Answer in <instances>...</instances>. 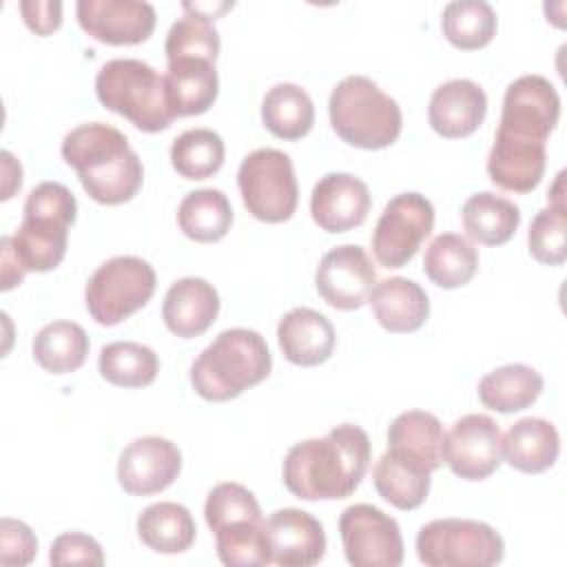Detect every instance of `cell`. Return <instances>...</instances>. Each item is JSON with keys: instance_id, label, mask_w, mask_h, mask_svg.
<instances>
[{"instance_id": "e0dca14e", "label": "cell", "mask_w": 567, "mask_h": 567, "mask_svg": "<svg viewBox=\"0 0 567 567\" xmlns=\"http://www.w3.org/2000/svg\"><path fill=\"white\" fill-rule=\"evenodd\" d=\"M370 206L372 197L365 182L350 173L323 175L310 195V215L326 233H346L361 226Z\"/></svg>"}, {"instance_id": "3957f363", "label": "cell", "mask_w": 567, "mask_h": 567, "mask_svg": "<svg viewBox=\"0 0 567 567\" xmlns=\"http://www.w3.org/2000/svg\"><path fill=\"white\" fill-rule=\"evenodd\" d=\"M272 368L266 339L248 328L219 332L190 365V385L206 401H230L261 383Z\"/></svg>"}, {"instance_id": "bcb514c9", "label": "cell", "mask_w": 567, "mask_h": 567, "mask_svg": "<svg viewBox=\"0 0 567 567\" xmlns=\"http://www.w3.org/2000/svg\"><path fill=\"white\" fill-rule=\"evenodd\" d=\"M0 266H2V290H11L16 286L22 284L27 270L20 266V261L16 259L7 237L0 239Z\"/></svg>"}, {"instance_id": "9c48e42d", "label": "cell", "mask_w": 567, "mask_h": 567, "mask_svg": "<svg viewBox=\"0 0 567 567\" xmlns=\"http://www.w3.org/2000/svg\"><path fill=\"white\" fill-rule=\"evenodd\" d=\"M434 206L421 193H401L392 197L372 233V252L385 268H403L432 233Z\"/></svg>"}, {"instance_id": "1f68e13d", "label": "cell", "mask_w": 567, "mask_h": 567, "mask_svg": "<svg viewBox=\"0 0 567 567\" xmlns=\"http://www.w3.org/2000/svg\"><path fill=\"white\" fill-rule=\"evenodd\" d=\"M478 270V250L456 233L436 235L423 255V272L439 288L452 290L470 284Z\"/></svg>"}, {"instance_id": "277c9868", "label": "cell", "mask_w": 567, "mask_h": 567, "mask_svg": "<svg viewBox=\"0 0 567 567\" xmlns=\"http://www.w3.org/2000/svg\"><path fill=\"white\" fill-rule=\"evenodd\" d=\"M95 95L102 106L144 133H159L177 117L166 78L135 58H115L102 64L95 75Z\"/></svg>"}, {"instance_id": "f1b7e54d", "label": "cell", "mask_w": 567, "mask_h": 567, "mask_svg": "<svg viewBox=\"0 0 567 567\" xmlns=\"http://www.w3.org/2000/svg\"><path fill=\"white\" fill-rule=\"evenodd\" d=\"M461 219L470 239L483 246H501L514 237L520 224V210L507 197L481 190L465 199Z\"/></svg>"}, {"instance_id": "484cf974", "label": "cell", "mask_w": 567, "mask_h": 567, "mask_svg": "<svg viewBox=\"0 0 567 567\" xmlns=\"http://www.w3.org/2000/svg\"><path fill=\"white\" fill-rule=\"evenodd\" d=\"M430 470L414 458L388 450L372 467V481L383 501L396 509H416L425 503L430 492Z\"/></svg>"}, {"instance_id": "5bb4252c", "label": "cell", "mask_w": 567, "mask_h": 567, "mask_svg": "<svg viewBox=\"0 0 567 567\" xmlns=\"http://www.w3.org/2000/svg\"><path fill=\"white\" fill-rule=\"evenodd\" d=\"M261 536L268 563L281 567H310L326 554V532L321 523L297 507L272 512L264 520Z\"/></svg>"}, {"instance_id": "2e32d148", "label": "cell", "mask_w": 567, "mask_h": 567, "mask_svg": "<svg viewBox=\"0 0 567 567\" xmlns=\"http://www.w3.org/2000/svg\"><path fill=\"white\" fill-rule=\"evenodd\" d=\"M80 27L97 42L122 47L148 40L155 29V9L142 0H80Z\"/></svg>"}, {"instance_id": "7a4b0ae2", "label": "cell", "mask_w": 567, "mask_h": 567, "mask_svg": "<svg viewBox=\"0 0 567 567\" xmlns=\"http://www.w3.org/2000/svg\"><path fill=\"white\" fill-rule=\"evenodd\" d=\"M60 151L64 162L75 168L86 195L97 204H124L137 195L144 182L142 159L115 126L102 122L75 126L64 135Z\"/></svg>"}, {"instance_id": "f546056e", "label": "cell", "mask_w": 567, "mask_h": 567, "mask_svg": "<svg viewBox=\"0 0 567 567\" xmlns=\"http://www.w3.org/2000/svg\"><path fill=\"white\" fill-rule=\"evenodd\" d=\"M195 520L190 512L173 501L148 505L137 516L140 540L159 554H182L195 540Z\"/></svg>"}, {"instance_id": "cb8c5ba5", "label": "cell", "mask_w": 567, "mask_h": 567, "mask_svg": "<svg viewBox=\"0 0 567 567\" xmlns=\"http://www.w3.org/2000/svg\"><path fill=\"white\" fill-rule=\"evenodd\" d=\"M166 86L177 117L206 113L219 93L215 62L204 58H177L166 66Z\"/></svg>"}, {"instance_id": "7402d4cb", "label": "cell", "mask_w": 567, "mask_h": 567, "mask_svg": "<svg viewBox=\"0 0 567 567\" xmlns=\"http://www.w3.org/2000/svg\"><path fill=\"white\" fill-rule=\"evenodd\" d=\"M545 164V144L516 142L494 135V144L487 155V175L503 190L529 193L540 184Z\"/></svg>"}, {"instance_id": "30bf717a", "label": "cell", "mask_w": 567, "mask_h": 567, "mask_svg": "<svg viewBox=\"0 0 567 567\" xmlns=\"http://www.w3.org/2000/svg\"><path fill=\"white\" fill-rule=\"evenodd\" d=\"M560 117V97L543 75H520L503 95L496 135L516 142L545 144Z\"/></svg>"}, {"instance_id": "7bdbcfd3", "label": "cell", "mask_w": 567, "mask_h": 567, "mask_svg": "<svg viewBox=\"0 0 567 567\" xmlns=\"http://www.w3.org/2000/svg\"><path fill=\"white\" fill-rule=\"evenodd\" d=\"M38 551V538L31 527L16 518L0 520V565L22 567L33 560Z\"/></svg>"}, {"instance_id": "ac0fdd59", "label": "cell", "mask_w": 567, "mask_h": 567, "mask_svg": "<svg viewBox=\"0 0 567 567\" xmlns=\"http://www.w3.org/2000/svg\"><path fill=\"white\" fill-rule=\"evenodd\" d=\"M485 113V91L472 80L456 78L434 89L427 106V122L439 135L456 140L472 135L483 124Z\"/></svg>"}, {"instance_id": "6da1fadb", "label": "cell", "mask_w": 567, "mask_h": 567, "mask_svg": "<svg viewBox=\"0 0 567 567\" xmlns=\"http://www.w3.org/2000/svg\"><path fill=\"white\" fill-rule=\"evenodd\" d=\"M370 436L363 427L343 423L321 439L295 443L284 458V485L303 501L348 498L365 476Z\"/></svg>"}, {"instance_id": "d590c367", "label": "cell", "mask_w": 567, "mask_h": 567, "mask_svg": "<svg viewBox=\"0 0 567 567\" xmlns=\"http://www.w3.org/2000/svg\"><path fill=\"white\" fill-rule=\"evenodd\" d=\"M441 29L450 44L474 51L496 35V11L485 0H454L443 9Z\"/></svg>"}, {"instance_id": "e575fe53", "label": "cell", "mask_w": 567, "mask_h": 567, "mask_svg": "<svg viewBox=\"0 0 567 567\" xmlns=\"http://www.w3.org/2000/svg\"><path fill=\"white\" fill-rule=\"evenodd\" d=\"M97 368L102 379L117 388H144L155 381L159 359L144 343L113 341L100 350Z\"/></svg>"}, {"instance_id": "d6a6232c", "label": "cell", "mask_w": 567, "mask_h": 567, "mask_svg": "<svg viewBox=\"0 0 567 567\" xmlns=\"http://www.w3.org/2000/svg\"><path fill=\"white\" fill-rule=\"evenodd\" d=\"M179 230L199 244L219 241L233 226V208L219 188L188 193L177 208Z\"/></svg>"}, {"instance_id": "ffe728a7", "label": "cell", "mask_w": 567, "mask_h": 567, "mask_svg": "<svg viewBox=\"0 0 567 567\" xmlns=\"http://www.w3.org/2000/svg\"><path fill=\"white\" fill-rule=\"evenodd\" d=\"M284 357L301 368H312L332 357L337 334L326 315L312 308H292L277 323Z\"/></svg>"}, {"instance_id": "ba28073f", "label": "cell", "mask_w": 567, "mask_h": 567, "mask_svg": "<svg viewBox=\"0 0 567 567\" xmlns=\"http://www.w3.org/2000/svg\"><path fill=\"white\" fill-rule=\"evenodd\" d=\"M237 186L248 213L266 224L290 219L299 202L292 159L279 148L248 153L239 164Z\"/></svg>"}, {"instance_id": "8fae6325", "label": "cell", "mask_w": 567, "mask_h": 567, "mask_svg": "<svg viewBox=\"0 0 567 567\" xmlns=\"http://www.w3.org/2000/svg\"><path fill=\"white\" fill-rule=\"evenodd\" d=\"M343 551L354 567H399L403 538L399 523L374 505L357 503L339 516Z\"/></svg>"}, {"instance_id": "4fadbf2b", "label": "cell", "mask_w": 567, "mask_h": 567, "mask_svg": "<svg viewBox=\"0 0 567 567\" xmlns=\"http://www.w3.org/2000/svg\"><path fill=\"white\" fill-rule=\"evenodd\" d=\"M377 284V270L368 252L357 244H343L328 250L315 272V286L321 299L337 310L361 308Z\"/></svg>"}, {"instance_id": "ab89813d", "label": "cell", "mask_w": 567, "mask_h": 567, "mask_svg": "<svg viewBox=\"0 0 567 567\" xmlns=\"http://www.w3.org/2000/svg\"><path fill=\"white\" fill-rule=\"evenodd\" d=\"M204 516L215 534L230 523L261 520V507L248 487L239 483H219L206 496Z\"/></svg>"}, {"instance_id": "52a82bcc", "label": "cell", "mask_w": 567, "mask_h": 567, "mask_svg": "<svg viewBox=\"0 0 567 567\" xmlns=\"http://www.w3.org/2000/svg\"><path fill=\"white\" fill-rule=\"evenodd\" d=\"M155 286L157 277L146 259L133 255L113 257L89 277L84 288L86 310L100 326H115L144 308Z\"/></svg>"}, {"instance_id": "83f0119b", "label": "cell", "mask_w": 567, "mask_h": 567, "mask_svg": "<svg viewBox=\"0 0 567 567\" xmlns=\"http://www.w3.org/2000/svg\"><path fill=\"white\" fill-rule=\"evenodd\" d=\"M443 425L432 412H401L388 430V450L401 452L430 472L443 463Z\"/></svg>"}, {"instance_id": "ee69618b", "label": "cell", "mask_w": 567, "mask_h": 567, "mask_svg": "<svg viewBox=\"0 0 567 567\" xmlns=\"http://www.w3.org/2000/svg\"><path fill=\"white\" fill-rule=\"evenodd\" d=\"M51 565H104L100 543L82 532L60 534L49 551Z\"/></svg>"}, {"instance_id": "4dcf8cb0", "label": "cell", "mask_w": 567, "mask_h": 567, "mask_svg": "<svg viewBox=\"0 0 567 567\" xmlns=\"http://www.w3.org/2000/svg\"><path fill=\"white\" fill-rule=\"evenodd\" d=\"M261 122L279 140H301L315 124V104L299 84L279 82L261 100Z\"/></svg>"}, {"instance_id": "4316f807", "label": "cell", "mask_w": 567, "mask_h": 567, "mask_svg": "<svg viewBox=\"0 0 567 567\" xmlns=\"http://www.w3.org/2000/svg\"><path fill=\"white\" fill-rule=\"evenodd\" d=\"M543 392V377L525 363H507L478 381V399L485 408L512 414L529 408Z\"/></svg>"}, {"instance_id": "f6af8a7d", "label": "cell", "mask_w": 567, "mask_h": 567, "mask_svg": "<svg viewBox=\"0 0 567 567\" xmlns=\"http://www.w3.org/2000/svg\"><path fill=\"white\" fill-rule=\"evenodd\" d=\"M20 13L24 24L38 35H49L62 24V2L58 0H22Z\"/></svg>"}, {"instance_id": "9a60e30c", "label": "cell", "mask_w": 567, "mask_h": 567, "mask_svg": "<svg viewBox=\"0 0 567 567\" xmlns=\"http://www.w3.org/2000/svg\"><path fill=\"white\" fill-rule=\"evenodd\" d=\"M182 472L179 447L164 436H140L117 458V481L133 496L166 489Z\"/></svg>"}, {"instance_id": "5b68a950", "label": "cell", "mask_w": 567, "mask_h": 567, "mask_svg": "<svg viewBox=\"0 0 567 567\" xmlns=\"http://www.w3.org/2000/svg\"><path fill=\"white\" fill-rule=\"evenodd\" d=\"M332 131L350 146L377 151L396 142L403 117L394 97L365 75L343 78L330 93Z\"/></svg>"}, {"instance_id": "60d3db41", "label": "cell", "mask_w": 567, "mask_h": 567, "mask_svg": "<svg viewBox=\"0 0 567 567\" xmlns=\"http://www.w3.org/2000/svg\"><path fill=\"white\" fill-rule=\"evenodd\" d=\"M567 213L565 206H547L532 219L527 244L536 261L545 266H558L567 257Z\"/></svg>"}, {"instance_id": "d6986e66", "label": "cell", "mask_w": 567, "mask_h": 567, "mask_svg": "<svg viewBox=\"0 0 567 567\" xmlns=\"http://www.w3.org/2000/svg\"><path fill=\"white\" fill-rule=\"evenodd\" d=\"M219 315V295L202 277L177 279L164 295L162 319L166 328L182 337L193 339L204 334Z\"/></svg>"}, {"instance_id": "8992f818", "label": "cell", "mask_w": 567, "mask_h": 567, "mask_svg": "<svg viewBox=\"0 0 567 567\" xmlns=\"http://www.w3.org/2000/svg\"><path fill=\"white\" fill-rule=\"evenodd\" d=\"M419 560L427 567H489L503 560L501 534L472 518H439L416 534Z\"/></svg>"}, {"instance_id": "836d02e7", "label": "cell", "mask_w": 567, "mask_h": 567, "mask_svg": "<svg viewBox=\"0 0 567 567\" xmlns=\"http://www.w3.org/2000/svg\"><path fill=\"white\" fill-rule=\"evenodd\" d=\"M33 359L51 374H66L86 361L89 337L80 323L53 321L47 323L33 339Z\"/></svg>"}, {"instance_id": "f35d334b", "label": "cell", "mask_w": 567, "mask_h": 567, "mask_svg": "<svg viewBox=\"0 0 567 567\" xmlns=\"http://www.w3.org/2000/svg\"><path fill=\"white\" fill-rule=\"evenodd\" d=\"M264 518L239 520L215 532L217 556L228 567H261L268 565L264 549Z\"/></svg>"}, {"instance_id": "603a6c76", "label": "cell", "mask_w": 567, "mask_h": 567, "mask_svg": "<svg viewBox=\"0 0 567 567\" xmlns=\"http://www.w3.org/2000/svg\"><path fill=\"white\" fill-rule=\"evenodd\" d=\"M503 458L518 472L540 474L549 470L560 452L558 430L538 416H525L509 425L503 436Z\"/></svg>"}, {"instance_id": "7c38bea8", "label": "cell", "mask_w": 567, "mask_h": 567, "mask_svg": "<svg viewBox=\"0 0 567 567\" xmlns=\"http://www.w3.org/2000/svg\"><path fill=\"white\" fill-rule=\"evenodd\" d=\"M503 434L487 414H465L443 436V463L465 481H483L503 461Z\"/></svg>"}, {"instance_id": "7dc6e473", "label": "cell", "mask_w": 567, "mask_h": 567, "mask_svg": "<svg viewBox=\"0 0 567 567\" xmlns=\"http://www.w3.org/2000/svg\"><path fill=\"white\" fill-rule=\"evenodd\" d=\"M2 199L13 197L16 190H20L22 186V166L20 162H16V157L9 151H2Z\"/></svg>"}, {"instance_id": "d4e9b609", "label": "cell", "mask_w": 567, "mask_h": 567, "mask_svg": "<svg viewBox=\"0 0 567 567\" xmlns=\"http://www.w3.org/2000/svg\"><path fill=\"white\" fill-rule=\"evenodd\" d=\"M7 241L27 272H49L58 268L66 255L69 226L42 217H22Z\"/></svg>"}, {"instance_id": "74e56055", "label": "cell", "mask_w": 567, "mask_h": 567, "mask_svg": "<svg viewBox=\"0 0 567 567\" xmlns=\"http://www.w3.org/2000/svg\"><path fill=\"white\" fill-rule=\"evenodd\" d=\"M164 51L166 62L177 58H204L215 62L219 53V33L213 20L197 13H186L168 29Z\"/></svg>"}, {"instance_id": "44dd1931", "label": "cell", "mask_w": 567, "mask_h": 567, "mask_svg": "<svg viewBox=\"0 0 567 567\" xmlns=\"http://www.w3.org/2000/svg\"><path fill=\"white\" fill-rule=\"evenodd\" d=\"M368 301L374 319L388 332H414L430 317L425 290L408 277H388L374 284Z\"/></svg>"}, {"instance_id": "8d00e7d4", "label": "cell", "mask_w": 567, "mask_h": 567, "mask_svg": "<svg viewBox=\"0 0 567 567\" xmlns=\"http://www.w3.org/2000/svg\"><path fill=\"white\" fill-rule=\"evenodd\" d=\"M224 140L213 128H188L173 140L171 164L184 179H206L224 164Z\"/></svg>"}, {"instance_id": "b9f144b4", "label": "cell", "mask_w": 567, "mask_h": 567, "mask_svg": "<svg viewBox=\"0 0 567 567\" xmlns=\"http://www.w3.org/2000/svg\"><path fill=\"white\" fill-rule=\"evenodd\" d=\"M78 215V202L73 193L60 182L38 184L24 202V217H42L71 226Z\"/></svg>"}]
</instances>
